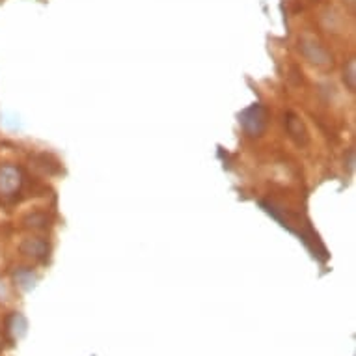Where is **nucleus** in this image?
<instances>
[{"mask_svg": "<svg viewBox=\"0 0 356 356\" xmlns=\"http://www.w3.org/2000/svg\"><path fill=\"white\" fill-rule=\"evenodd\" d=\"M239 122L243 129H245L246 135L256 138V136H261L267 125H269V111L261 103H254L246 111L241 112Z\"/></svg>", "mask_w": 356, "mask_h": 356, "instance_id": "f257e3e1", "label": "nucleus"}, {"mask_svg": "<svg viewBox=\"0 0 356 356\" xmlns=\"http://www.w3.org/2000/svg\"><path fill=\"white\" fill-rule=\"evenodd\" d=\"M21 187H23V172L13 164H2L0 166V196L13 198L17 196Z\"/></svg>", "mask_w": 356, "mask_h": 356, "instance_id": "f03ea898", "label": "nucleus"}, {"mask_svg": "<svg viewBox=\"0 0 356 356\" xmlns=\"http://www.w3.org/2000/svg\"><path fill=\"white\" fill-rule=\"evenodd\" d=\"M300 51H302L304 58L308 60L309 64L319 65V67H325V65L332 64V56H330V53L323 47L321 43H317V41L302 40L300 41Z\"/></svg>", "mask_w": 356, "mask_h": 356, "instance_id": "7ed1b4c3", "label": "nucleus"}, {"mask_svg": "<svg viewBox=\"0 0 356 356\" xmlns=\"http://www.w3.org/2000/svg\"><path fill=\"white\" fill-rule=\"evenodd\" d=\"M284 125H286V131L289 138H291L297 146H306L309 142V133L304 122L295 114V112H287L286 118H284Z\"/></svg>", "mask_w": 356, "mask_h": 356, "instance_id": "20e7f679", "label": "nucleus"}, {"mask_svg": "<svg viewBox=\"0 0 356 356\" xmlns=\"http://www.w3.org/2000/svg\"><path fill=\"white\" fill-rule=\"evenodd\" d=\"M21 252L24 256L34 257V259H45L49 254L47 241L40 239V237H30L21 245Z\"/></svg>", "mask_w": 356, "mask_h": 356, "instance_id": "39448f33", "label": "nucleus"}, {"mask_svg": "<svg viewBox=\"0 0 356 356\" xmlns=\"http://www.w3.org/2000/svg\"><path fill=\"white\" fill-rule=\"evenodd\" d=\"M343 82L347 84L350 92H355L356 90V64L355 60H349V64H347V70L343 71Z\"/></svg>", "mask_w": 356, "mask_h": 356, "instance_id": "423d86ee", "label": "nucleus"}, {"mask_svg": "<svg viewBox=\"0 0 356 356\" xmlns=\"http://www.w3.org/2000/svg\"><path fill=\"white\" fill-rule=\"evenodd\" d=\"M29 224L26 226H30V228H45V224H47V218L43 215H32L29 216Z\"/></svg>", "mask_w": 356, "mask_h": 356, "instance_id": "0eeeda50", "label": "nucleus"}, {"mask_svg": "<svg viewBox=\"0 0 356 356\" xmlns=\"http://www.w3.org/2000/svg\"><path fill=\"white\" fill-rule=\"evenodd\" d=\"M353 168H355V152L350 149L349 152V170H353Z\"/></svg>", "mask_w": 356, "mask_h": 356, "instance_id": "6e6552de", "label": "nucleus"}, {"mask_svg": "<svg viewBox=\"0 0 356 356\" xmlns=\"http://www.w3.org/2000/svg\"><path fill=\"white\" fill-rule=\"evenodd\" d=\"M343 4H347V6L355 8V0H343Z\"/></svg>", "mask_w": 356, "mask_h": 356, "instance_id": "1a4fd4ad", "label": "nucleus"}]
</instances>
